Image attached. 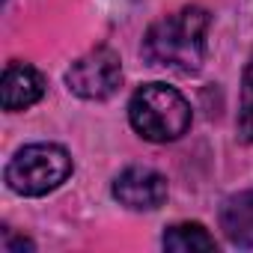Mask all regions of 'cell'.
Listing matches in <instances>:
<instances>
[{"label":"cell","instance_id":"cell-1","mask_svg":"<svg viewBox=\"0 0 253 253\" xmlns=\"http://www.w3.org/2000/svg\"><path fill=\"white\" fill-rule=\"evenodd\" d=\"M211 18L203 6H185L155 21L143 36V57L149 66L194 75L206 63Z\"/></svg>","mask_w":253,"mask_h":253},{"label":"cell","instance_id":"cell-2","mask_svg":"<svg viewBox=\"0 0 253 253\" xmlns=\"http://www.w3.org/2000/svg\"><path fill=\"white\" fill-rule=\"evenodd\" d=\"M128 122L149 143H173L191 128V104L167 84H146L128 101Z\"/></svg>","mask_w":253,"mask_h":253},{"label":"cell","instance_id":"cell-3","mask_svg":"<svg viewBox=\"0 0 253 253\" xmlns=\"http://www.w3.org/2000/svg\"><path fill=\"white\" fill-rule=\"evenodd\" d=\"M72 176V158L57 143H30L6 164V185L21 197H45Z\"/></svg>","mask_w":253,"mask_h":253},{"label":"cell","instance_id":"cell-4","mask_svg":"<svg viewBox=\"0 0 253 253\" xmlns=\"http://www.w3.org/2000/svg\"><path fill=\"white\" fill-rule=\"evenodd\" d=\"M119 81H122V63H119V54L107 45H98V48L86 51L66 72L69 89L78 98H86V101L110 98L119 89Z\"/></svg>","mask_w":253,"mask_h":253},{"label":"cell","instance_id":"cell-5","mask_svg":"<svg viewBox=\"0 0 253 253\" xmlns=\"http://www.w3.org/2000/svg\"><path fill=\"white\" fill-rule=\"evenodd\" d=\"M113 197L134 211H152L167 200V179L152 167H125L113 179Z\"/></svg>","mask_w":253,"mask_h":253},{"label":"cell","instance_id":"cell-6","mask_svg":"<svg viewBox=\"0 0 253 253\" xmlns=\"http://www.w3.org/2000/svg\"><path fill=\"white\" fill-rule=\"evenodd\" d=\"M0 92H3V110H27L45 95V78L39 69L27 63H9L3 69V81H0Z\"/></svg>","mask_w":253,"mask_h":253},{"label":"cell","instance_id":"cell-7","mask_svg":"<svg viewBox=\"0 0 253 253\" xmlns=\"http://www.w3.org/2000/svg\"><path fill=\"white\" fill-rule=\"evenodd\" d=\"M220 229L238 247H253V191L232 194L220 209Z\"/></svg>","mask_w":253,"mask_h":253},{"label":"cell","instance_id":"cell-8","mask_svg":"<svg viewBox=\"0 0 253 253\" xmlns=\"http://www.w3.org/2000/svg\"><path fill=\"white\" fill-rule=\"evenodd\" d=\"M161 244L167 250H176V253H194V250H214L217 247L203 223H173L164 232Z\"/></svg>","mask_w":253,"mask_h":253},{"label":"cell","instance_id":"cell-9","mask_svg":"<svg viewBox=\"0 0 253 253\" xmlns=\"http://www.w3.org/2000/svg\"><path fill=\"white\" fill-rule=\"evenodd\" d=\"M238 137L244 143H253V54L244 66L241 78V107H238Z\"/></svg>","mask_w":253,"mask_h":253},{"label":"cell","instance_id":"cell-10","mask_svg":"<svg viewBox=\"0 0 253 253\" xmlns=\"http://www.w3.org/2000/svg\"><path fill=\"white\" fill-rule=\"evenodd\" d=\"M3 250L6 253H18V250H33V241H27V238H15L12 235V229H3Z\"/></svg>","mask_w":253,"mask_h":253}]
</instances>
